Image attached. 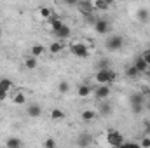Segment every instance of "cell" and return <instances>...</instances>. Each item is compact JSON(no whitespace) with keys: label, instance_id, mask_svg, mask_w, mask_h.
Here are the masks:
<instances>
[{"label":"cell","instance_id":"obj_34","mask_svg":"<svg viewBox=\"0 0 150 148\" xmlns=\"http://www.w3.org/2000/svg\"><path fill=\"white\" fill-rule=\"evenodd\" d=\"M63 2H65L67 5H77V2H79V0H63Z\"/></svg>","mask_w":150,"mask_h":148},{"label":"cell","instance_id":"obj_26","mask_svg":"<svg viewBox=\"0 0 150 148\" xmlns=\"http://www.w3.org/2000/svg\"><path fill=\"white\" fill-rule=\"evenodd\" d=\"M100 113L105 115V117L110 115V113H112V106H110L108 103H101V105H100Z\"/></svg>","mask_w":150,"mask_h":148},{"label":"cell","instance_id":"obj_37","mask_svg":"<svg viewBox=\"0 0 150 148\" xmlns=\"http://www.w3.org/2000/svg\"><path fill=\"white\" fill-rule=\"evenodd\" d=\"M143 92H145V96H147V94H150V89H147V91H143Z\"/></svg>","mask_w":150,"mask_h":148},{"label":"cell","instance_id":"obj_5","mask_svg":"<svg viewBox=\"0 0 150 148\" xmlns=\"http://www.w3.org/2000/svg\"><path fill=\"white\" fill-rule=\"evenodd\" d=\"M70 49H72V54L77 56V58H80V59H84V58L89 56V47L86 44H82V42H74L70 45Z\"/></svg>","mask_w":150,"mask_h":148},{"label":"cell","instance_id":"obj_4","mask_svg":"<svg viewBox=\"0 0 150 148\" xmlns=\"http://www.w3.org/2000/svg\"><path fill=\"white\" fill-rule=\"evenodd\" d=\"M107 143L110 147H122L126 141H124V134L120 131H108L107 134Z\"/></svg>","mask_w":150,"mask_h":148},{"label":"cell","instance_id":"obj_2","mask_svg":"<svg viewBox=\"0 0 150 148\" xmlns=\"http://www.w3.org/2000/svg\"><path fill=\"white\" fill-rule=\"evenodd\" d=\"M94 80L98 84H113L117 82V73L110 68H100L94 75Z\"/></svg>","mask_w":150,"mask_h":148},{"label":"cell","instance_id":"obj_35","mask_svg":"<svg viewBox=\"0 0 150 148\" xmlns=\"http://www.w3.org/2000/svg\"><path fill=\"white\" fill-rule=\"evenodd\" d=\"M5 98H7V92H5V91H2V89H0V101H4V99H5Z\"/></svg>","mask_w":150,"mask_h":148},{"label":"cell","instance_id":"obj_16","mask_svg":"<svg viewBox=\"0 0 150 148\" xmlns=\"http://www.w3.org/2000/svg\"><path fill=\"white\" fill-rule=\"evenodd\" d=\"M61 51H63V42H52L49 45V52L51 54H59Z\"/></svg>","mask_w":150,"mask_h":148},{"label":"cell","instance_id":"obj_39","mask_svg":"<svg viewBox=\"0 0 150 148\" xmlns=\"http://www.w3.org/2000/svg\"><path fill=\"white\" fill-rule=\"evenodd\" d=\"M147 110H150V103H149V105H147Z\"/></svg>","mask_w":150,"mask_h":148},{"label":"cell","instance_id":"obj_23","mask_svg":"<svg viewBox=\"0 0 150 148\" xmlns=\"http://www.w3.org/2000/svg\"><path fill=\"white\" fill-rule=\"evenodd\" d=\"M0 89L5 91V92H9V91L12 89V82H11L9 78H0Z\"/></svg>","mask_w":150,"mask_h":148},{"label":"cell","instance_id":"obj_24","mask_svg":"<svg viewBox=\"0 0 150 148\" xmlns=\"http://www.w3.org/2000/svg\"><path fill=\"white\" fill-rule=\"evenodd\" d=\"M58 91H59L61 94H68V92H70V84H68L67 80H61L59 85H58Z\"/></svg>","mask_w":150,"mask_h":148},{"label":"cell","instance_id":"obj_40","mask_svg":"<svg viewBox=\"0 0 150 148\" xmlns=\"http://www.w3.org/2000/svg\"><path fill=\"white\" fill-rule=\"evenodd\" d=\"M0 18H2V12H0Z\"/></svg>","mask_w":150,"mask_h":148},{"label":"cell","instance_id":"obj_3","mask_svg":"<svg viewBox=\"0 0 150 148\" xmlns=\"http://www.w3.org/2000/svg\"><path fill=\"white\" fill-rule=\"evenodd\" d=\"M105 47H107V51H110V52L120 51V49L124 47V37L119 35V33H113V35H110V37H107V40H105Z\"/></svg>","mask_w":150,"mask_h":148},{"label":"cell","instance_id":"obj_28","mask_svg":"<svg viewBox=\"0 0 150 148\" xmlns=\"http://www.w3.org/2000/svg\"><path fill=\"white\" fill-rule=\"evenodd\" d=\"M38 12H40V16H42L44 19H49V18L52 16V11H51L49 7H40V11H38Z\"/></svg>","mask_w":150,"mask_h":148},{"label":"cell","instance_id":"obj_10","mask_svg":"<svg viewBox=\"0 0 150 148\" xmlns=\"http://www.w3.org/2000/svg\"><path fill=\"white\" fill-rule=\"evenodd\" d=\"M54 35H56V37H59V38H68L70 35H72V30H70V26H68V25H65V23H63V25H61V28L54 32Z\"/></svg>","mask_w":150,"mask_h":148},{"label":"cell","instance_id":"obj_9","mask_svg":"<svg viewBox=\"0 0 150 148\" xmlns=\"http://www.w3.org/2000/svg\"><path fill=\"white\" fill-rule=\"evenodd\" d=\"M26 113H28V117H32V118H38V117L42 115V106H40L38 103H32V105L26 108Z\"/></svg>","mask_w":150,"mask_h":148},{"label":"cell","instance_id":"obj_38","mask_svg":"<svg viewBox=\"0 0 150 148\" xmlns=\"http://www.w3.org/2000/svg\"><path fill=\"white\" fill-rule=\"evenodd\" d=\"M52 2H56V4H58V2H63V0H52Z\"/></svg>","mask_w":150,"mask_h":148},{"label":"cell","instance_id":"obj_36","mask_svg":"<svg viewBox=\"0 0 150 148\" xmlns=\"http://www.w3.org/2000/svg\"><path fill=\"white\" fill-rule=\"evenodd\" d=\"M105 2H107V4H108V5H113V4H115V2H117V0H105Z\"/></svg>","mask_w":150,"mask_h":148},{"label":"cell","instance_id":"obj_6","mask_svg":"<svg viewBox=\"0 0 150 148\" xmlns=\"http://www.w3.org/2000/svg\"><path fill=\"white\" fill-rule=\"evenodd\" d=\"M93 25H94V32L98 35H107L110 32V23L107 19H96Z\"/></svg>","mask_w":150,"mask_h":148},{"label":"cell","instance_id":"obj_13","mask_svg":"<svg viewBox=\"0 0 150 148\" xmlns=\"http://www.w3.org/2000/svg\"><path fill=\"white\" fill-rule=\"evenodd\" d=\"M91 92H93V89H91V85H87V84H82V85H79V89H77V96H79V98H87Z\"/></svg>","mask_w":150,"mask_h":148},{"label":"cell","instance_id":"obj_27","mask_svg":"<svg viewBox=\"0 0 150 148\" xmlns=\"http://www.w3.org/2000/svg\"><path fill=\"white\" fill-rule=\"evenodd\" d=\"M126 75H127L129 78H134V77H138V75H140V72L136 70V66H134V65H131V66L126 70Z\"/></svg>","mask_w":150,"mask_h":148},{"label":"cell","instance_id":"obj_32","mask_svg":"<svg viewBox=\"0 0 150 148\" xmlns=\"http://www.w3.org/2000/svg\"><path fill=\"white\" fill-rule=\"evenodd\" d=\"M98 65H100V68H108V59H101Z\"/></svg>","mask_w":150,"mask_h":148},{"label":"cell","instance_id":"obj_7","mask_svg":"<svg viewBox=\"0 0 150 148\" xmlns=\"http://www.w3.org/2000/svg\"><path fill=\"white\" fill-rule=\"evenodd\" d=\"M110 84H98V87H96V91H94V96L98 98V99H107L108 96H110Z\"/></svg>","mask_w":150,"mask_h":148},{"label":"cell","instance_id":"obj_11","mask_svg":"<svg viewBox=\"0 0 150 148\" xmlns=\"http://www.w3.org/2000/svg\"><path fill=\"white\" fill-rule=\"evenodd\" d=\"M133 65L136 66V70H138L140 73H145V72L149 70V65H147V61L143 59V56H140V58H136V61H134Z\"/></svg>","mask_w":150,"mask_h":148},{"label":"cell","instance_id":"obj_30","mask_svg":"<svg viewBox=\"0 0 150 148\" xmlns=\"http://www.w3.org/2000/svg\"><path fill=\"white\" fill-rule=\"evenodd\" d=\"M140 147H145V148H149V147H150V138H147V136H145V138H143V140L140 141Z\"/></svg>","mask_w":150,"mask_h":148},{"label":"cell","instance_id":"obj_31","mask_svg":"<svg viewBox=\"0 0 150 148\" xmlns=\"http://www.w3.org/2000/svg\"><path fill=\"white\" fill-rule=\"evenodd\" d=\"M143 131H145V134H150V122L149 120L143 122Z\"/></svg>","mask_w":150,"mask_h":148},{"label":"cell","instance_id":"obj_21","mask_svg":"<svg viewBox=\"0 0 150 148\" xmlns=\"http://www.w3.org/2000/svg\"><path fill=\"white\" fill-rule=\"evenodd\" d=\"M93 5H94V9H96V11H108V7H110L105 0H94V2H93Z\"/></svg>","mask_w":150,"mask_h":148},{"label":"cell","instance_id":"obj_25","mask_svg":"<svg viewBox=\"0 0 150 148\" xmlns=\"http://www.w3.org/2000/svg\"><path fill=\"white\" fill-rule=\"evenodd\" d=\"M12 101H14L16 105H25V103H26V96H25L23 92H16L14 98H12Z\"/></svg>","mask_w":150,"mask_h":148},{"label":"cell","instance_id":"obj_17","mask_svg":"<svg viewBox=\"0 0 150 148\" xmlns=\"http://www.w3.org/2000/svg\"><path fill=\"white\" fill-rule=\"evenodd\" d=\"M25 68H26V70H35V68H37V58H35V56L26 58V59H25Z\"/></svg>","mask_w":150,"mask_h":148},{"label":"cell","instance_id":"obj_22","mask_svg":"<svg viewBox=\"0 0 150 148\" xmlns=\"http://www.w3.org/2000/svg\"><path fill=\"white\" fill-rule=\"evenodd\" d=\"M51 118L52 120H63L65 118V111L59 110V108H54V110L51 111Z\"/></svg>","mask_w":150,"mask_h":148},{"label":"cell","instance_id":"obj_29","mask_svg":"<svg viewBox=\"0 0 150 148\" xmlns=\"http://www.w3.org/2000/svg\"><path fill=\"white\" fill-rule=\"evenodd\" d=\"M44 147L45 148H54L56 147V141H54V140H45V141H44Z\"/></svg>","mask_w":150,"mask_h":148},{"label":"cell","instance_id":"obj_8","mask_svg":"<svg viewBox=\"0 0 150 148\" xmlns=\"http://www.w3.org/2000/svg\"><path fill=\"white\" fill-rule=\"evenodd\" d=\"M77 7H79V11H80L82 14H86V16H89V14L93 12V9H94V5H93L91 0H79V2H77Z\"/></svg>","mask_w":150,"mask_h":148},{"label":"cell","instance_id":"obj_33","mask_svg":"<svg viewBox=\"0 0 150 148\" xmlns=\"http://www.w3.org/2000/svg\"><path fill=\"white\" fill-rule=\"evenodd\" d=\"M143 59L147 61V65H149V68H150V51H147V52L143 54Z\"/></svg>","mask_w":150,"mask_h":148},{"label":"cell","instance_id":"obj_20","mask_svg":"<svg viewBox=\"0 0 150 148\" xmlns=\"http://www.w3.org/2000/svg\"><path fill=\"white\" fill-rule=\"evenodd\" d=\"M136 18H138V21L145 23V21L150 18V14H149V11H147V9H138V11H136Z\"/></svg>","mask_w":150,"mask_h":148},{"label":"cell","instance_id":"obj_14","mask_svg":"<svg viewBox=\"0 0 150 148\" xmlns=\"http://www.w3.org/2000/svg\"><path fill=\"white\" fill-rule=\"evenodd\" d=\"M30 51H32V56L38 58V56H42V54L45 52V47H44V45H40V44H33Z\"/></svg>","mask_w":150,"mask_h":148},{"label":"cell","instance_id":"obj_1","mask_svg":"<svg viewBox=\"0 0 150 148\" xmlns=\"http://www.w3.org/2000/svg\"><path fill=\"white\" fill-rule=\"evenodd\" d=\"M129 105H131V110L133 113H142L145 108V92H131L129 96Z\"/></svg>","mask_w":150,"mask_h":148},{"label":"cell","instance_id":"obj_19","mask_svg":"<svg viewBox=\"0 0 150 148\" xmlns=\"http://www.w3.org/2000/svg\"><path fill=\"white\" fill-rule=\"evenodd\" d=\"M77 145H79V147H87V145H91V136H89V134H80L79 140H77Z\"/></svg>","mask_w":150,"mask_h":148},{"label":"cell","instance_id":"obj_12","mask_svg":"<svg viewBox=\"0 0 150 148\" xmlns=\"http://www.w3.org/2000/svg\"><path fill=\"white\" fill-rule=\"evenodd\" d=\"M47 23H49V26H51V30H52V32L59 30V28H61V25H63V21H61L59 18H56L54 14H52V16H51V18L47 19Z\"/></svg>","mask_w":150,"mask_h":148},{"label":"cell","instance_id":"obj_15","mask_svg":"<svg viewBox=\"0 0 150 148\" xmlns=\"http://www.w3.org/2000/svg\"><path fill=\"white\" fill-rule=\"evenodd\" d=\"M94 117H96V113H94L93 110H84L82 113H80V118H82L84 122H93Z\"/></svg>","mask_w":150,"mask_h":148},{"label":"cell","instance_id":"obj_18","mask_svg":"<svg viewBox=\"0 0 150 148\" xmlns=\"http://www.w3.org/2000/svg\"><path fill=\"white\" fill-rule=\"evenodd\" d=\"M5 147L7 148H19V147H23V141L19 138H11V140L5 141Z\"/></svg>","mask_w":150,"mask_h":148}]
</instances>
